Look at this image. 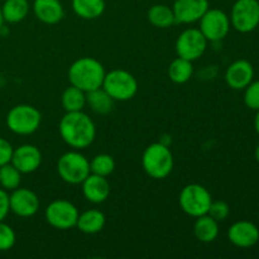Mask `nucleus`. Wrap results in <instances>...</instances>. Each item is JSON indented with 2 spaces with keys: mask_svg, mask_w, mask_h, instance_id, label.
<instances>
[{
  "mask_svg": "<svg viewBox=\"0 0 259 259\" xmlns=\"http://www.w3.org/2000/svg\"><path fill=\"white\" fill-rule=\"evenodd\" d=\"M101 88L114 101H128L138 93V81L125 70H113L105 73Z\"/></svg>",
  "mask_w": 259,
  "mask_h": 259,
  "instance_id": "obj_4",
  "label": "nucleus"
},
{
  "mask_svg": "<svg viewBox=\"0 0 259 259\" xmlns=\"http://www.w3.org/2000/svg\"><path fill=\"white\" fill-rule=\"evenodd\" d=\"M228 239L238 248H250L259 242V229L254 223L240 220L229 228Z\"/></svg>",
  "mask_w": 259,
  "mask_h": 259,
  "instance_id": "obj_14",
  "label": "nucleus"
},
{
  "mask_svg": "<svg viewBox=\"0 0 259 259\" xmlns=\"http://www.w3.org/2000/svg\"><path fill=\"white\" fill-rule=\"evenodd\" d=\"M194 67H192L191 61L186 58L177 57L171 62L168 67L169 80L175 83H185L192 77Z\"/></svg>",
  "mask_w": 259,
  "mask_h": 259,
  "instance_id": "obj_25",
  "label": "nucleus"
},
{
  "mask_svg": "<svg viewBox=\"0 0 259 259\" xmlns=\"http://www.w3.org/2000/svg\"><path fill=\"white\" fill-rule=\"evenodd\" d=\"M42 115L37 108L28 104H20L9 110L7 115V125L10 132L18 136H29L38 131Z\"/></svg>",
  "mask_w": 259,
  "mask_h": 259,
  "instance_id": "obj_5",
  "label": "nucleus"
},
{
  "mask_svg": "<svg viewBox=\"0 0 259 259\" xmlns=\"http://www.w3.org/2000/svg\"><path fill=\"white\" fill-rule=\"evenodd\" d=\"M207 39L197 28H189L179 35L176 40V52L179 57L195 61L206 51Z\"/></svg>",
  "mask_w": 259,
  "mask_h": 259,
  "instance_id": "obj_11",
  "label": "nucleus"
},
{
  "mask_svg": "<svg viewBox=\"0 0 259 259\" xmlns=\"http://www.w3.org/2000/svg\"><path fill=\"white\" fill-rule=\"evenodd\" d=\"M15 232L10 225L5 224L4 220L0 222V252H7L12 249L15 244Z\"/></svg>",
  "mask_w": 259,
  "mask_h": 259,
  "instance_id": "obj_29",
  "label": "nucleus"
},
{
  "mask_svg": "<svg viewBox=\"0 0 259 259\" xmlns=\"http://www.w3.org/2000/svg\"><path fill=\"white\" fill-rule=\"evenodd\" d=\"M244 104L250 110H259V80L252 81L244 89Z\"/></svg>",
  "mask_w": 259,
  "mask_h": 259,
  "instance_id": "obj_30",
  "label": "nucleus"
},
{
  "mask_svg": "<svg viewBox=\"0 0 259 259\" xmlns=\"http://www.w3.org/2000/svg\"><path fill=\"white\" fill-rule=\"evenodd\" d=\"M3 24H4V18H3V14H2V9H0V30H2V28H3Z\"/></svg>",
  "mask_w": 259,
  "mask_h": 259,
  "instance_id": "obj_36",
  "label": "nucleus"
},
{
  "mask_svg": "<svg viewBox=\"0 0 259 259\" xmlns=\"http://www.w3.org/2000/svg\"><path fill=\"white\" fill-rule=\"evenodd\" d=\"M57 172L66 184L80 185L91 174L90 162L80 152H66L58 159Z\"/></svg>",
  "mask_w": 259,
  "mask_h": 259,
  "instance_id": "obj_6",
  "label": "nucleus"
},
{
  "mask_svg": "<svg viewBox=\"0 0 259 259\" xmlns=\"http://www.w3.org/2000/svg\"><path fill=\"white\" fill-rule=\"evenodd\" d=\"M33 12L35 18L45 24H56L65 17V10L60 0H34Z\"/></svg>",
  "mask_w": 259,
  "mask_h": 259,
  "instance_id": "obj_18",
  "label": "nucleus"
},
{
  "mask_svg": "<svg viewBox=\"0 0 259 259\" xmlns=\"http://www.w3.org/2000/svg\"><path fill=\"white\" fill-rule=\"evenodd\" d=\"M13 151H14V149H13L12 144H10L7 139L0 137V167L9 163V162L12 161Z\"/></svg>",
  "mask_w": 259,
  "mask_h": 259,
  "instance_id": "obj_32",
  "label": "nucleus"
},
{
  "mask_svg": "<svg viewBox=\"0 0 259 259\" xmlns=\"http://www.w3.org/2000/svg\"><path fill=\"white\" fill-rule=\"evenodd\" d=\"M81 185L83 197L93 204H101L110 195V184L104 176L90 174Z\"/></svg>",
  "mask_w": 259,
  "mask_h": 259,
  "instance_id": "obj_17",
  "label": "nucleus"
},
{
  "mask_svg": "<svg viewBox=\"0 0 259 259\" xmlns=\"http://www.w3.org/2000/svg\"><path fill=\"white\" fill-rule=\"evenodd\" d=\"M86 104H89L91 110H94L95 113L108 114L113 109L114 100L103 88H99L86 93Z\"/></svg>",
  "mask_w": 259,
  "mask_h": 259,
  "instance_id": "obj_23",
  "label": "nucleus"
},
{
  "mask_svg": "<svg viewBox=\"0 0 259 259\" xmlns=\"http://www.w3.org/2000/svg\"><path fill=\"white\" fill-rule=\"evenodd\" d=\"M46 220L52 228L58 230H68L76 227L78 210L67 200H55L45 211Z\"/></svg>",
  "mask_w": 259,
  "mask_h": 259,
  "instance_id": "obj_9",
  "label": "nucleus"
},
{
  "mask_svg": "<svg viewBox=\"0 0 259 259\" xmlns=\"http://www.w3.org/2000/svg\"><path fill=\"white\" fill-rule=\"evenodd\" d=\"M200 22V28L207 42H219L224 39L230 30V18L225 12L220 9H207L202 15Z\"/></svg>",
  "mask_w": 259,
  "mask_h": 259,
  "instance_id": "obj_10",
  "label": "nucleus"
},
{
  "mask_svg": "<svg viewBox=\"0 0 259 259\" xmlns=\"http://www.w3.org/2000/svg\"><path fill=\"white\" fill-rule=\"evenodd\" d=\"M9 211V195H8V192L4 189H0V222H3L7 218Z\"/></svg>",
  "mask_w": 259,
  "mask_h": 259,
  "instance_id": "obj_33",
  "label": "nucleus"
},
{
  "mask_svg": "<svg viewBox=\"0 0 259 259\" xmlns=\"http://www.w3.org/2000/svg\"><path fill=\"white\" fill-rule=\"evenodd\" d=\"M254 67L249 61L238 60L233 62L225 72V81L233 90H244L253 81Z\"/></svg>",
  "mask_w": 259,
  "mask_h": 259,
  "instance_id": "obj_16",
  "label": "nucleus"
},
{
  "mask_svg": "<svg viewBox=\"0 0 259 259\" xmlns=\"http://www.w3.org/2000/svg\"><path fill=\"white\" fill-rule=\"evenodd\" d=\"M207 214L212 218V219L217 220L218 223L223 222V220L227 219L230 214V207L229 205L225 201L222 200H218V201H212L210 205V209L207 211Z\"/></svg>",
  "mask_w": 259,
  "mask_h": 259,
  "instance_id": "obj_31",
  "label": "nucleus"
},
{
  "mask_svg": "<svg viewBox=\"0 0 259 259\" xmlns=\"http://www.w3.org/2000/svg\"><path fill=\"white\" fill-rule=\"evenodd\" d=\"M22 181V172L12 164V162L0 167V186L5 191L18 189Z\"/></svg>",
  "mask_w": 259,
  "mask_h": 259,
  "instance_id": "obj_27",
  "label": "nucleus"
},
{
  "mask_svg": "<svg viewBox=\"0 0 259 259\" xmlns=\"http://www.w3.org/2000/svg\"><path fill=\"white\" fill-rule=\"evenodd\" d=\"M72 9L82 19H98L105 10V0H72Z\"/></svg>",
  "mask_w": 259,
  "mask_h": 259,
  "instance_id": "obj_21",
  "label": "nucleus"
},
{
  "mask_svg": "<svg viewBox=\"0 0 259 259\" xmlns=\"http://www.w3.org/2000/svg\"><path fill=\"white\" fill-rule=\"evenodd\" d=\"M229 18L230 24L238 32H253L259 25V0H237Z\"/></svg>",
  "mask_w": 259,
  "mask_h": 259,
  "instance_id": "obj_8",
  "label": "nucleus"
},
{
  "mask_svg": "<svg viewBox=\"0 0 259 259\" xmlns=\"http://www.w3.org/2000/svg\"><path fill=\"white\" fill-rule=\"evenodd\" d=\"M105 73V68L98 60L81 57L68 68V80L72 86L89 93L103 86Z\"/></svg>",
  "mask_w": 259,
  "mask_h": 259,
  "instance_id": "obj_2",
  "label": "nucleus"
},
{
  "mask_svg": "<svg viewBox=\"0 0 259 259\" xmlns=\"http://www.w3.org/2000/svg\"><path fill=\"white\" fill-rule=\"evenodd\" d=\"M105 215L96 209H90L78 214L76 227L83 234H96L105 227Z\"/></svg>",
  "mask_w": 259,
  "mask_h": 259,
  "instance_id": "obj_19",
  "label": "nucleus"
},
{
  "mask_svg": "<svg viewBox=\"0 0 259 259\" xmlns=\"http://www.w3.org/2000/svg\"><path fill=\"white\" fill-rule=\"evenodd\" d=\"M115 169V161L111 156L105 153L98 154L94 157L90 162V171L91 174L99 175V176L108 177Z\"/></svg>",
  "mask_w": 259,
  "mask_h": 259,
  "instance_id": "obj_28",
  "label": "nucleus"
},
{
  "mask_svg": "<svg viewBox=\"0 0 259 259\" xmlns=\"http://www.w3.org/2000/svg\"><path fill=\"white\" fill-rule=\"evenodd\" d=\"M148 20L157 28H168L176 23L172 8L164 4L153 5L148 10Z\"/></svg>",
  "mask_w": 259,
  "mask_h": 259,
  "instance_id": "obj_26",
  "label": "nucleus"
},
{
  "mask_svg": "<svg viewBox=\"0 0 259 259\" xmlns=\"http://www.w3.org/2000/svg\"><path fill=\"white\" fill-rule=\"evenodd\" d=\"M10 162L22 174H32L39 168L42 163V153L33 144H23L13 151Z\"/></svg>",
  "mask_w": 259,
  "mask_h": 259,
  "instance_id": "obj_15",
  "label": "nucleus"
},
{
  "mask_svg": "<svg viewBox=\"0 0 259 259\" xmlns=\"http://www.w3.org/2000/svg\"><path fill=\"white\" fill-rule=\"evenodd\" d=\"M195 237L202 243H211L219 235V224L209 214L196 218L194 224Z\"/></svg>",
  "mask_w": 259,
  "mask_h": 259,
  "instance_id": "obj_20",
  "label": "nucleus"
},
{
  "mask_svg": "<svg viewBox=\"0 0 259 259\" xmlns=\"http://www.w3.org/2000/svg\"><path fill=\"white\" fill-rule=\"evenodd\" d=\"M29 13V3L28 0H4L2 8V14L4 22L19 23Z\"/></svg>",
  "mask_w": 259,
  "mask_h": 259,
  "instance_id": "obj_22",
  "label": "nucleus"
},
{
  "mask_svg": "<svg viewBox=\"0 0 259 259\" xmlns=\"http://www.w3.org/2000/svg\"><path fill=\"white\" fill-rule=\"evenodd\" d=\"M9 205L10 211L17 217L30 218L37 214L39 209V199L32 190L18 187L9 195Z\"/></svg>",
  "mask_w": 259,
  "mask_h": 259,
  "instance_id": "obj_12",
  "label": "nucleus"
},
{
  "mask_svg": "<svg viewBox=\"0 0 259 259\" xmlns=\"http://www.w3.org/2000/svg\"><path fill=\"white\" fill-rule=\"evenodd\" d=\"M142 166L146 174L154 180H163L174 169V154L168 146L161 142L149 144L142 157Z\"/></svg>",
  "mask_w": 259,
  "mask_h": 259,
  "instance_id": "obj_3",
  "label": "nucleus"
},
{
  "mask_svg": "<svg viewBox=\"0 0 259 259\" xmlns=\"http://www.w3.org/2000/svg\"><path fill=\"white\" fill-rule=\"evenodd\" d=\"M61 138L75 149H83L90 146L96 137L94 121L82 110L66 113L58 124Z\"/></svg>",
  "mask_w": 259,
  "mask_h": 259,
  "instance_id": "obj_1",
  "label": "nucleus"
},
{
  "mask_svg": "<svg viewBox=\"0 0 259 259\" xmlns=\"http://www.w3.org/2000/svg\"><path fill=\"white\" fill-rule=\"evenodd\" d=\"M179 202L182 211L192 218H199L207 214L212 202V197L202 185L190 184L180 192Z\"/></svg>",
  "mask_w": 259,
  "mask_h": 259,
  "instance_id": "obj_7",
  "label": "nucleus"
},
{
  "mask_svg": "<svg viewBox=\"0 0 259 259\" xmlns=\"http://www.w3.org/2000/svg\"><path fill=\"white\" fill-rule=\"evenodd\" d=\"M209 9L207 0H175L174 10L176 23L190 24L199 22Z\"/></svg>",
  "mask_w": 259,
  "mask_h": 259,
  "instance_id": "obj_13",
  "label": "nucleus"
},
{
  "mask_svg": "<svg viewBox=\"0 0 259 259\" xmlns=\"http://www.w3.org/2000/svg\"><path fill=\"white\" fill-rule=\"evenodd\" d=\"M254 128H255V132H257V134L259 136V110L257 111V115H255V119H254Z\"/></svg>",
  "mask_w": 259,
  "mask_h": 259,
  "instance_id": "obj_34",
  "label": "nucleus"
},
{
  "mask_svg": "<svg viewBox=\"0 0 259 259\" xmlns=\"http://www.w3.org/2000/svg\"><path fill=\"white\" fill-rule=\"evenodd\" d=\"M63 109L66 113L71 111H81L86 105V93L76 86H68L62 94L61 98Z\"/></svg>",
  "mask_w": 259,
  "mask_h": 259,
  "instance_id": "obj_24",
  "label": "nucleus"
},
{
  "mask_svg": "<svg viewBox=\"0 0 259 259\" xmlns=\"http://www.w3.org/2000/svg\"><path fill=\"white\" fill-rule=\"evenodd\" d=\"M254 156H255V159H257V162L259 163V144L257 146V148H255Z\"/></svg>",
  "mask_w": 259,
  "mask_h": 259,
  "instance_id": "obj_35",
  "label": "nucleus"
}]
</instances>
